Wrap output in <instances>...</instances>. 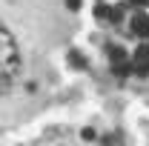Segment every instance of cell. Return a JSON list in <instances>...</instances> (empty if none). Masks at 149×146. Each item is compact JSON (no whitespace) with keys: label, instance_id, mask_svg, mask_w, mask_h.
I'll use <instances>...</instances> for the list:
<instances>
[{"label":"cell","instance_id":"6da1fadb","mask_svg":"<svg viewBox=\"0 0 149 146\" xmlns=\"http://www.w3.org/2000/svg\"><path fill=\"white\" fill-rule=\"evenodd\" d=\"M20 72V52L15 37L0 26V92L6 89Z\"/></svg>","mask_w":149,"mask_h":146},{"label":"cell","instance_id":"7a4b0ae2","mask_svg":"<svg viewBox=\"0 0 149 146\" xmlns=\"http://www.w3.org/2000/svg\"><path fill=\"white\" fill-rule=\"evenodd\" d=\"M109 57H112V69H115V74H129L132 72V60H129V55H126L123 49L109 46Z\"/></svg>","mask_w":149,"mask_h":146},{"label":"cell","instance_id":"3957f363","mask_svg":"<svg viewBox=\"0 0 149 146\" xmlns=\"http://www.w3.org/2000/svg\"><path fill=\"white\" fill-rule=\"evenodd\" d=\"M129 29H132V32H135L138 37H143V40H149V15H146V12H138V15L132 17Z\"/></svg>","mask_w":149,"mask_h":146},{"label":"cell","instance_id":"277c9868","mask_svg":"<svg viewBox=\"0 0 149 146\" xmlns=\"http://www.w3.org/2000/svg\"><path fill=\"white\" fill-rule=\"evenodd\" d=\"M132 69L138 74H149V46H141L132 57Z\"/></svg>","mask_w":149,"mask_h":146},{"label":"cell","instance_id":"5b68a950","mask_svg":"<svg viewBox=\"0 0 149 146\" xmlns=\"http://www.w3.org/2000/svg\"><path fill=\"white\" fill-rule=\"evenodd\" d=\"M120 17H123V6H115V9H109V20H112V23H120Z\"/></svg>","mask_w":149,"mask_h":146},{"label":"cell","instance_id":"8992f818","mask_svg":"<svg viewBox=\"0 0 149 146\" xmlns=\"http://www.w3.org/2000/svg\"><path fill=\"white\" fill-rule=\"evenodd\" d=\"M69 60H72V66H86V60H83V55H77V52H69Z\"/></svg>","mask_w":149,"mask_h":146},{"label":"cell","instance_id":"52a82bcc","mask_svg":"<svg viewBox=\"0 0 149 146\" xmlns=\"http://www.w3.org/2000/svg\"><path fill=\"white\" fill-rule=\"evenodd\" d=\"M95 15H97V17H100V20H103V17L109 20V9H106V6H100V3H97V6H95Z\"/></svg>","mask_w":149,"mask_h":146},{"label":"cell","instance_id":"ba28073f","mask_svg":"<svg viewBox=\"0 0 149 146\" xmlns=\"http://www.w3.org/2000/svg\"><path fill=\"white\" fill-rule=\"evenodd\" d=\"M129 3H132V6H138V9H146V6H149V0H129Z\"/></svg>","mask_w":149,"mask_h":146},{"label":"cell","instance_id":"9c48e42d","mask_svg":"<svg viewBox=\"0 0 149 146\" xmlns=\"http://www.w3.org/2000/svg\"><path fill=\"white\" fill-rule=\"evenodd\" d=\"M66 6H69L72 12H77V9H80V0H66Z\"/></svg>","mask_w":149,"mask_h":146}]
</instances>
